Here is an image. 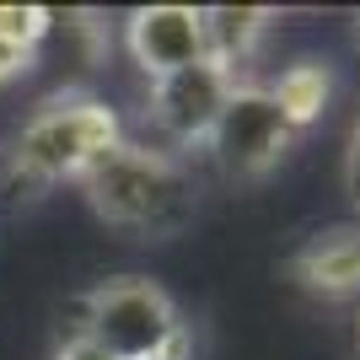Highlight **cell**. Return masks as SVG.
Wrapping results in <instances>:
<instances>
[{
  "instance_id": "cell-13",
  "label": "cell",
  "mask_w": 360,
  "mask_h": 360,
  "mask_svg": "<svg viewBox=\"0 0 360 360\" xmlns=\"http://www.w3.org/2000/svg\"><path fill=\"white\" fill-rule=\"evenodd\" d=\"M32 65V54H22V49H11L6 38H0V81H11V75H22Z\"/></svg>"
},
{
  "instance_id": "cell-7",
  "label": "cell",
  "mask_w": 360,
  "mask_h": 360,
  "mask_svg": "<svg viewBox=\"0 0 360 360\" xmlns=\"http://www.w3.org/2000/svg\"><path fill=\"white\" fill-rule=\"evenodd\" d=\"M296 280L317 296H349L360 290V226H333L296 253Z\"/></svg>"
},
{
  "instance_id": "cell-4",
  "label": "cell",
  "mask_w": 360,
  "mask_h": 360,
  "mask_svg": "<svg viewBox=\"0 0 360 360\" xmlns=\"http://www.w3.org/2000/svg\"><path fill=\"white\" fill-rule=\"evenodd\" d=\"M290 140H296V124L280 113L269 86H231L210 129V150L226 178H264L285 156Z\"/></svg>"
},
{
  "instance_id": "cell-1",
  "label": "cell",
  "mask_w": 360,
  "mask_h": 360,
  "mask_svg": "<svg viewBox=\"0 0 360 360\" xmlns=\"http://www.w3.org/2000/svg\"><path fill=\"white\" fill-rule=\"evenodd\" d=\"M86 188L91 210L103 215L108 226H124V231H172V226L188 215V178H183V167L167 156V150H150V146H119L108 150L103 162L86 167Z\"/></svg>"
},
{
  "instance_id": "cell-2",
  "label": "cell",
  "mask_w": 360,
  "mask_h": 360,
  "mask_svg": "<svg viewBox=\"0 0 360 360\" xmlns=\"http://www.w3.org/2000/svg\"><path fill=\"white\" fill-rule=\"evenodd\" d=\"M119 113L97 97H54L22 124L16 135V172L32 183L86 178L91 162H103L119 146Z\"/></svg>"
},
{
  "instance_id": "cell-3",
  "label": "cell",
  "mask_w": 360,
  "mask_h": 360,
  "mask_svg": "<svg viewBox=\"0 0 360 360\" xmlns=\"http://www.w3.org/2000/svg\"><path fill=\"white\" fill-rule=\"evenodd\" d=\"M75 333H86L91 345L113 360H162V355L188 349L172 296L156 280H140V274L108 280V285L91 290Z\"/></svg>"
},
{
  "instance_id": "cell-8",
  "label": "cell",
  "mask_w": 360,
  "mask_h": 360,
  "mask_svg": "<svg viewBox=\"0 0 360 360\" xmlns=\"http://www.w3.org/2000/svg\"><path fill=\"white\" fill-rule=\"evenodd\" d=\"M264 27H269L264 6H210L205 11V60L221 65L237 81V65H248V54L264 38Z\"/></svg>"
},
{
  "instance_id": "cell-6",
  "label": "cell",
  "mask_w": 360,
  "mask_h": 360,
  "mask_svg": "<svg viewBox=\"0 0 360 360\" xmlns=\"http://www.w3.org/2000/svg\"><path fill=\"white\" fill-rule=\"evenodd\" d=\"M124 44H129V60L150 81H162L183 65L205 60V11L199 6H140L129 16Z\"/></svg>"
},
{
  "instance_id": "cell-5",
  "label": "cell",
  "mask_w": 360,
  "mask_h": 360,
  "mask_svg": "<svg viewBox=\"0 0 360 360\" xmlns=\"http://www.w3.org/2000/svg\"><path fill=\"white\" fill-rule=\"evenodd\" d=\"M231 86H237V81L210 60L183 65V70L150 81V119L162 124V135L172 140V146L210 140V129H215V119H221Z\"/></svg>"
},
{
  "instance_id": "cell-14",
  "label": "cell",
  "mask_w": 360,
  "mask_h": 360,
  "mask_svg": "<svg viewBox=\"0 0 360 360\" xmlns=\"http://www.w3.org/2000/svg\"><path fill=\"white\" fill-rule=\"evenodd\" d=\"M183 355H188V349H178V355H162V360H183Z\"/></svg>"
},
{
  "instance_id": "cell-12",
  "label": "cell",
  "mask_w": 360,
  "mask_h": 360,
  "mask_svg": "<svg viewBox=\"0 0 360 360\" xmlns=\"http://www.w3.org/2000/svg\"><path fill=\"white\" fill-rule=\"evenodd\" d=\"M54 360H113V355H103V349L91 345L86 333H70V339L60 345V355H54Z\"/></svg>"
},
{
  "instance_id": "cell-10",
  "label": "cell",
  "mask_w": 360,
  "mask_h": 360,
  "mask_svg": "<svg viewBox=\"0 0 360 360\" xmlns=\"http://www.w3.org/2000/svg\"><path fill=\"white\" fill-rule=\"evenodd\" d=\"M49 32H54V11L49 6H0V38L22 54H38Z\"/></svg>"
},
{
  "instance_id": "cell-11",
  "label": "cell",
  "mask_w": 360,
  "mask_h": 360,
  "mask_svg": "<svg viewBox=\"0 0 360 360\" xmlns=\"http://www.w3.org/2000/svg\"><path fill=\"white\" fill-rule=\"evenodd\" d=\"M345 194H349V205L360 210V119H355L349 146H345Z\"/></svg>"
},
{
  "instance_id": "cell-9",
  "label": "cell",
  "mask_w": 360,
  "mask_h": 360,
  "mask_svg": "<svg viewBox=\"0 0 360 360\" xmlns=\"http://www.w3.org/2000/svg\"><path fill=\"white\" fill-rule=\"evenodd\" d=\"M274 103H280V113H285L290 124H312L323 108H328V91H333V81H328V70L323 65H290L280 81H274Z\"/></svg>"
}]
</instances>
